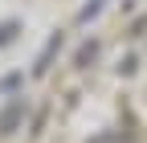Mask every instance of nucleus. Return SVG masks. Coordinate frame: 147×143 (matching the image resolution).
<instances>
[{"instance_id": "f257e3e1", "label": "nucleus", "mask_w": 147, "mask_h": 143, "mask_svg": "<svg viewBox=\"0 0 147 143\" xmlns=\"http://www.w3.org/2000/svg\"><path fill=\"white\" fill-rule=\"evenodd\" d=\"M21 119H25V102L16 98L12 106H4V115H0V135H12V131H16V123H21Z\"/></svg>"}, {"instance_id": "f03ea898", "label": "nucleus", "mask_w": 147, "mask_h": 143, "mask_svg": "<svg viewBox=\"0 0 147 143\" xmlns=\"http://www.w3.org/2000/svg\"><path fill=\"white\" fill-rule=\"evenodd\" d=\"M16 29H21L16 21H4V25H0V45H8V41L16 37Z\"/></svg>"}]
</instances>
